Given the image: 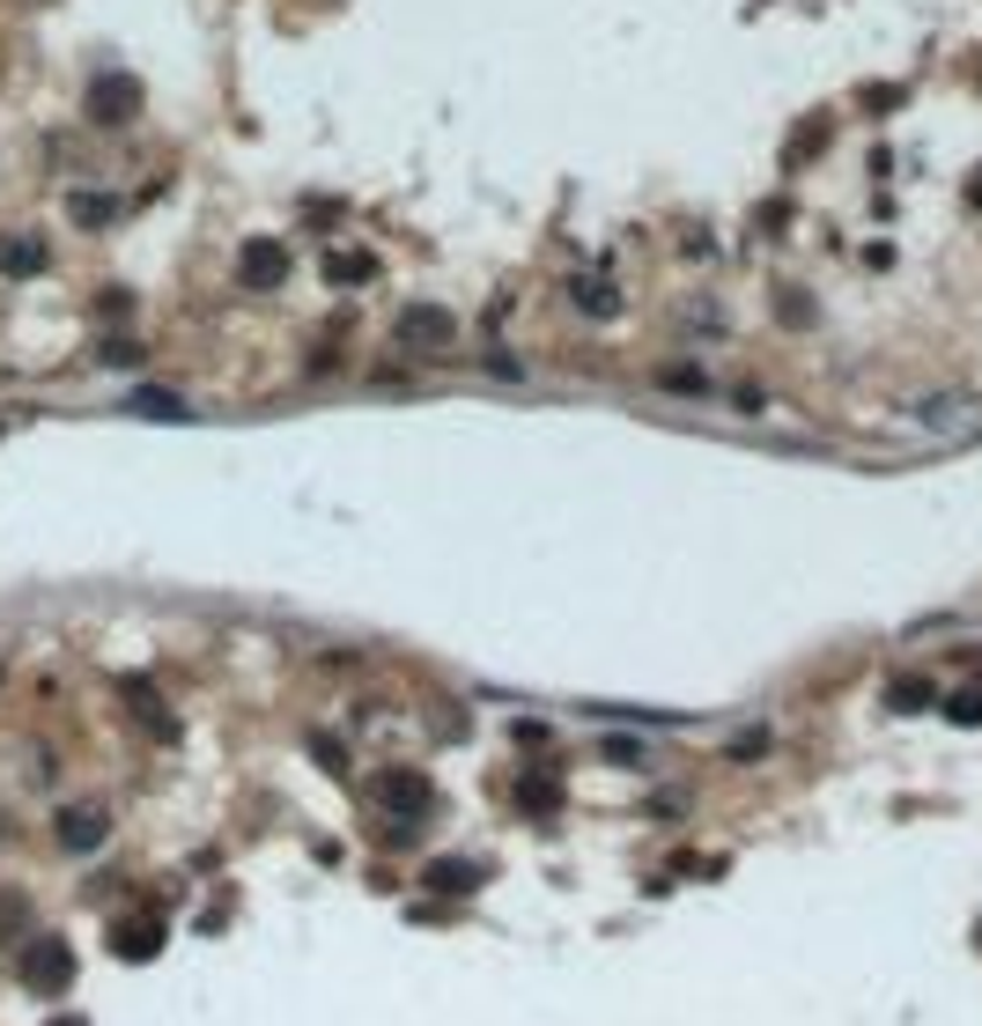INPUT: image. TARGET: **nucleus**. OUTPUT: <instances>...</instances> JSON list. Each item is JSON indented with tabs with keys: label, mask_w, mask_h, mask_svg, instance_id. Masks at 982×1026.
<instances>
[{
	"label": "nucleus",
	"mask_w": 982,
	"mask_h": 1026,
	"mask_svg": "<svg viewBox=\"0 0 982 1026\" xmlns=\"http://www.w3.org/2000/svg\"><path fill=\"white\" fill-rule=\"evenodd\" d=\"M103 938H111V953H119V960H133V967H141V960H156V953H163L170 924H163V908H119Z\"/></svg>",
	"instance_id": "5"
},
{
	"label": "nucleus",
	"mask_w": 982,
	"mask_h": 1026,
	"mask_svg": "<svg viewBox=\"0 0 982 1026\" xmlns=\"http://www.w3.org/2000/svg\"><path fill=\"white\" fill-rule=\"evenodd\" d=\"M133 111H141V89L126 82V74H111V82L89 89V119H97V126H126Z\"/></svg>",
	"instance_id": "9"
},
{
	"label": "nucleus",
	"mask_w": 982,
	"mask_h": 1026,
	"mask_svg": "<svg viewBox=\"0 0 982 1026\" xmlns=\"http://www.w3.org/2000/svg\"><path fill=\"white\" fill-rule=\"evenodd\" d=\"M651 391H665V399H710L716 377L702 370V362H657V370H651Z\"/></svg>",
	"instance_id": "11"
},
{
	"label": "nucleus",
	"mask_w": 982,
	"mask_h": 1026,
	"mask_svg": "<svg viewBox=\"0 0 982 1026\" xmlns=\"http://www.w3.org/2000/svg\"><path fill=\"white\" fill-rule=\"evenodd\" d=\"M510 739H517V754H547V746H554V724L517 717V724H510Z\"/></svg>",
	"instance_id": "20"
},
{
	"label": "nucleus",
	"mask_w": 982,
	"mask_h": 1026,
	"mask_svg": "<svg viewBox=\"0 0 982 1026\" xmlns=\"http://www.w3.org/2000/svg\"><path fill=\"white\" fill-rule=\"evenodd\" d=\"M945 717H953V724H982V695H953V701H945Z\"/></svg>",
	"instance_id": "26"
},
{
	"label": "nucleus",
	"mask_w": 982,
	"mask_h": 1026,
	"mask_svg": "<svg viewBox=\"0 0 982 1026\" xmlns=\"http://www.w3.org/2000/svg\"><path fill=\"white\" fill-rule=\"evenodd\" d=\"M931 701H939L931 679H894V687H886V709H901V717H909V709H931Z\"/></svg>",
	"instance_id": "17"
},
{
	"label": "nucleus",
	"mask_w": 982,
	"mask_h": 1026,
	"mask_svg": "<svg viewBox=\"0 0 982 1026\" xmlns=\"http://www.w3.org/2000/svg\"><path fill=\"white\" fill-rule=\"evenodd\" d=\"M768 754H776V731H768V724H746L738 739H724V760H738V768H746V760H768Z\"/></svg>",
	"instance_id": "14"
},
{
	"label": "nucleus",
	"mask_w": 982,
	"mask_h": 1026,
	"mask_svg": "<svg viewBox=\"0 0 982 1026\" xmlns=\"http://www.w3.org/2000/svg\"><path fill=\"white\" fill-rule=\"evenodd\" d=\"M643 813H651V820H680L687 798H680V790H657V798H643Z\"/></svg>",
	"instance_id": "24"
},
{
	"label": "nucleus",
	"mask_w": 982,
	"mask_h": 1026,
	"mask_svg": "<svg viewBox=\"0 0 982 1026\" xmlns=\"http://www.w3.org/2000/svg\"><path fill=\"white\" fill-rule=\"evenodd\" d=\"M133 407H141V414H170V421H178L185 399H178V391H163V385H141V391H133Z\"/></svg>",
	"instance_id": "22"
},
{
	"label": "nucleus",
	"mask_w": 982,
	"mask_h": 1026,
	"mask_svg": "<svg viewBox=\"0 0 982 1026\" xmlns=\"http://www.w3.org/2000/svg\"><path fill=\"white\" fill-rule=\"evenodd\" d=\"M0 273H8V281L44 273V245H38V237H0Z\"/></svg>",
	"instance_id": "13"
},
{
	"label": "nucleus",
	"mask_w": 982,
	"mask_h": 1026,
	"mask_svg": "<svg viewBox=\"0 0 982 1026\" xmlns=\"http://www.w3.org/2000/svg\"><path fill=\"white\" fill-rule=\"evenodd\" d=\"M30 930H38L30 924V902H22V894H0V945H22Z\"/></svg>",
	"instance_id": "16"
},
{
	"label": "nucleus",
	"mask_w": 982,
	"mask_h": 1026,
	"mask_svg": "<svg viewBox=\"0 0 982 1026\" xmlns=\"http://www.w3.org/2000/svg\"><path fill=\"white\" fill-rule=\"evenodd\" d=\"M473 879H480V871H473L466 857H450V849H444V857H421V894H429V902H444V894H473Z\"/></svg>",
	"instance_id": "10"
},
{
	"label": "nucleus",
	"mask_w": 982,
	"mask_h": 1026,
	"mask_svg": "<svg viewBox=\"0 0 982 1026\" xmlns=\"http://www.w3.org/2000/svg\"><path fill=\"white\" fill-rule=\"evenodd\" d=\"M16 967H22V983L38 989V997H52V989L75 983V953H67V938H52V930H30V938L16 945Z\"/></svg>",
	"instance_id": "2"
},
{
	"label": "nucleus",
	"mask_w": 982,
	"mask_h": 1026,
	"mask_svg": "<svg viewBox=\"0 0 982 1026\" xmlns=\"http://www.w3.org/2000/svg\"><path fill=\"white\" fill-rule=\"evenodd\" d=\"M569 303L584 310L592 326H614V318H621V288H614V267L598 259L592 273H576V281H569Z\"/></svg>",
	"instance_id": "7"
},
{
	"label": "nucleus",
	"mask_w": 982,
	"mask_h": 1026,
	"mask_svg": "<svg viewBox=\"0 0 982 1026\" xmlns=\"http://www.w3.org/2000/svg\"><path fill=\"white\" fill-rule=\"evenodd\" d=\"M67 215H75L82 229H103V222H111V200H103V192H75V207H67Z\"/></svg>",
	"instance_id": "21"
},
{
	"label": "nucleus",
	"mask_w": 982,
	"mask_h": 1026,
	"mask_svg": "<svg viewBox=\"0 0 982 1026\" xmlns=\"http://www.w3.org/2000/svg\"><path fill=\"white\" fill-rule=\"evenodd\" d=\"M52 1026H89V1019H52Z\"/></svg>",
	"instance_id": "27"
},
{
	"label": "nucleus",
	"mask_w": 982,
	"mask_h": 1026,
	"mask_svg": "<svg viewBox=\"0 0 982 1026\" xmlns=\"http://www.w3.org/2000/svg\"><path fill=\"white\" fill-rule=\"evenodd\" d=\"M52 849L60 857H97V849H111V805L103 798H52Z\"/></svg>",
	"instance_id": "1"
},
{
	"label": "nucleus",
	"mask_w": 982,
	"mask_h": 1026,
	"mask_svg": "<svg viewBox=\"0 0 982 1026\" xmlns=\"http://www.w3.org/2000/svg\"><path fill=\"white\" fill-rule=\"evenodd\" d=\"M103 362H111V370H133V362H141V340H103Z\"/></svg>",
	"instance_id": "25"
},
{
	"label": "nucleus",
	"mask_w": 982,
	"mask_h": 1026,
	"mask_svg": "<svg viewBox=\"0 0 982 1026\" xmlns=\"http://www.w3.org/2000/svg\"><path fill=\"white\" fill-rule=\"evenodd\" d=\"M916 421H923V429H961L968 399H961V391H939V399H923V407H916Z\"/></svg>",
	"instance_id": "15"
},
{
	"label": "nucleus",
	"mask_w": 982,
	"mask_h": 1026,
	"mask_svg": "<svg viewBox=\"0 0 982 1026\" xmlns=\"http://www.w3.org/2000/svg\"><path fill=\"white\" fill-rule=\"evenodd\" d=\"M237 281L259 288V296H267V288H281V281H288V251H281V245H245V259H237Z\"/></svg>",
	"instance_id": "12"
},
{
	"label": "nucleus",
	"mask_w": 982,
	"mask_h": 1026,
	"mask_svg": "<svg viewBox=\"0 0 982 1026\" xmlns=\"http://www.w3.org/2000/svg\"><path fill=\"white\" fill-rule=\"evenodd\" d=\"M510 805L525 813V820H554V813H562L569 798H562V776H554V768H533V776H517Z\"/></svg>",
	"instance_id": "8"
},
{
	"label": "nucleus",
	"mask_w": 982,
	"mask_h": 1026,
	"mask_svg": "<svg viewBox=\"0 0 982 1026\" xmlns=\"http://www.w3.org/2000/svg\"><path fill=\"white\" fill-rule=\"evenodd\" d=\"M0 679H8V665H0Z\"/></svg>",
	"instance_id": "28"
},
{
	"label": "nucleus",
	"mask_w": 982,
	"mask_h": 1026,
	"mask_svg": "<svg viewBox=\"0 0 982 1026\" xmlns=\"http://www.w3.org/2000/svg\"><path fill=\"white\" fill-rule=\"evenodd\" d=\"M598 754L614 768H651V739H598Z\"/></svg>",
	"instance_id": "19"
},
{
	"label": "nucleus",
	"mask_w": 982,
	"mask_h": 1026,
	"mask_svg": "<svg viewBox=\"0 0 982 1026\" xmlns=\"http://www.w3.org/2000/svg\"><path fill=\"white\" fill-rule=\"evenodd\" d=\"M391 340L407 348V362H414V355H450V348H458V318L436 310V303H414V310L391 318Z\"/></svg>",
	"instance_id": "3"
},
{
	"label": "nucleus",
	"mask_w": 982,
	"mask_h": 1026,
	"mask_svg": "<svg viewBox=\"0 0 982 1026\" xmlns=\"http://www.w3.org/2000/svg\"><path fill=\"white\" fill-rule=\"evenodd\" d=\"M119 701L133 709V724H141V731H148L156 746H170V739H178V717L163 709V695H156V679H148V673H119Z\"/></svg>",
	"instance_id": "6"
},
{
	"label": "nucleus",
	"mask_w": 982,
	"mask_h": 1026,
	"mask_svg": "<svg viewBox=\"0 0 982 1026\" xmlns=\"http://www.w3.org/2000/svg\"><path fill=\"white\" fill-rule=\"evenodd\" d=\"M304 746H310V760H318V768H326V776H340V783H348V776H355V754H340V746H333V739H326V731H310V739H304Z\"/></svg>",
	"instance_id": "18"
},
{
	"label": "nucleus",
	"mask_w": 982,
	"mask_h": 1026,
	"mask_svg": "<svg viewBox=\"0 0 982 1026\" xmlns=\"http://www.w3.org/2000/svg\"><path fill=\"white\" fill-rule=\"evenodd\" d=\"M369 798H377V813H391V820H407V827H421L429 820V776L421 768H385V776L369 783Z\"/></svg>",
	"instance_id": "4"
},
{
	"label": "nucleus",
	"mask_w": 982,
	"mask_h": 1026,
	"mask_svg": "<svg viewBox=\"0 0 982 1026\" xmlns=\"http://www.w3.org/2000/svg\"><path fill=\"white\" fill-rule=\"evenodd\" d=\"M326 273H333V281H369V259H363V251H333Z\"/></svg>",
	"instance_id": "23"
}]
</instances>
